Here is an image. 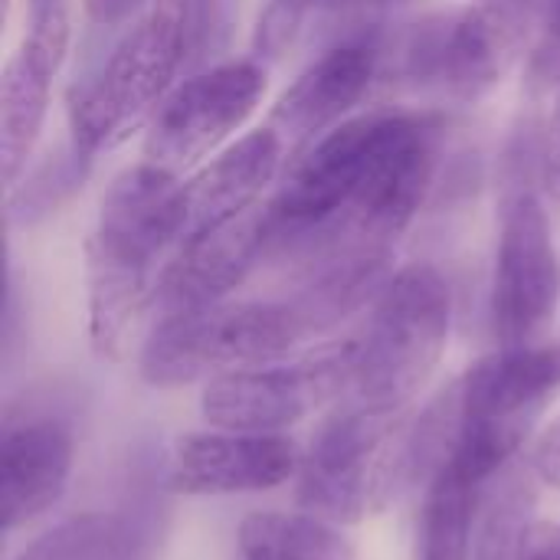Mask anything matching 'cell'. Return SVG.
<instances>
[{
	"instance_id": "cell-6",
	"label": "cell",
	"mask_w": 560,
	"mask_h": 560,
	"mask_svg": "<svg viewBox=\"0 0 560 560\" xmlns=\"http://www.w3.org/2000/svg\"><path fill=\"white\" fill-rule=\"evenodd\" d=\"M410 121V112H368L302 148L282 177L279 194L262 207L269 253L308 246L322 230H328L351 207Z\"/></svg>"
},
{
	"instance_id": "cell-10",
	"label": "cell",
	"mask_w": 560,
	"mask_h": 560,
	"mask_svg": "<svg viewBox=\"0 0 560 560\" xmlns=\"http://www.w3.org/2000/svg\"><path fill=\"white\" fill-rule=\"evenodd\" d=\"M69 49V7L66 0H43L30 7V23L3 66L0 79V158L3 184L10 187L33 154L43 131L52 82Z\"/></svg>"
},
{
	"instance_id": "cell-23",
	"label": "cell",
	"mask_w": 560,
	"mask_h": 560,
	"mask_svg": "<svg viewBox=\"0 0 560 560\" xmlns=\"http://www.w3.org/2000/svg\"><path fill=\"white\" fill-rule=\"evenodd\" d=\"M541 180L555 197H560V102L555 108L551 125H548L545 151H541Z\"/></svg>"
},
{
	"instance_id": "cell-18",
	"label": "cell",
	"mask_w": 560,
	"mask_h": 560,
	"mask_svg": "<svg viewBox=\"0 0 560 560\" xmlns=\"http://www.w3.org/2000/svg\"><path fill=\"white\" fill-rule=\"evenodd\" d=\"M16 560H131V532L118 515L89 512L49 528Z\"/></svg>"
},
{
	"instance_id": "cell-5",
	"label": "cell",
	"mask_w": 560,
	"mask_h": 560,
	"mask_svg": "<svg viewBox=\"0 0 560 560\" xmlns=\"http://www.w3.org/2000/svg\"><path fill=\"white\" fill-rule=\"evenodd\" d=\"M308 335L292 302H217L158 315L141 348V377L151 387H184L292 351Z\"/></svg>"
},
{
	"instance_id": "cell-25",
	"label": "cell",
	"mask_w": 560,
	"mask_h": 560,
	"mask_svg": "<svg viewBox=\"0 0 560 560\" xmlns=\"http://www.w3.org/2000/svg\"><path fill=\"white\" fill-rule=\"evenodd\" d=\"M541 26H545V39H548L545 59H551V66H560V0L541 3Z\"/></svg>"
},
{
	"instance_id": "cell-3",
	"label": "cell",
	"mask_w": 560,
	"mask_h": 560,
	"mask_svg": "<svg viewBox=\"0 0 560 560\" xmlns=\"http://www.w3.org/2000/svg\"><path fill=\"white\" fill-rule=\"evenodd\" d=\"M417 482H427L417 420L341 407L318 427L302 456L299 505L325 522L358 525L387 512Z\"/></svg>"
},
{
	"instance_id": "cell-7",
	"label": "cell",
	"mask_w": 560,
	"mask_h": 560,
	"mask_svg": "<svg viewBox=\"0 0 560 560\" xmlns=\"http://www.w3.org/2000/svg\"><path fill=\"white\" fill-rule=\"evenodd\" d=\"M560 266L548 210L535 187L518 184L499 213L492 328L499 348H535L555 318Z\"/></svg>"
},
{
	"instance_id": "cell-16",
	"label": "cell",
	"mask_w": 560,
	"mask_h": 560,
	"mask_svg": "<svg viewBox=\"0 0 560 560\" xmlns=\"http://www.w3.org/2000/svg\"><path fill=\"white\" fill-rule=\"evenodd\" d=\"M479 486L456 466L443 463L427 482L417 525V560H472Z\"/></svg>"
},
{
	"instance_id": "cell-26",
	"label": "cell",
	"mask_w": 560,
	"mask_h": 560,
	"mask_svg": "<svg viewBox=\"0 0 560 560\" xmlns=\"http://www.w3.org/2000/svg\"><path fill=\"white\" fill-rule=\"evenodd\" d=\"M26 3H30V7H36V3H43V0H26Z\"/></svg>"
},
{
	"instance_id": "cell-21",
	"label": "cell",
	"mask_w": 560,
	"mask_h": 560,
	"mask_svg": "<svg viewBox=\"0 0 560 560\" xmlns=\"http://www.w3.org/2000/svg\"><path fill=\"white\" fill-rule=\"evenodd\" d=\"M532 472L538 482L560 489V413L545 427L532 450Z\"/></svg>"
},
{
	"instance_id": "cell-13",
	"label": "cell",
	"mask_w": 560,
	"mask_h": 560,
	"mask_svg": "<svg viewBox=\"0 0 560 560\" xmlns=\"http://www.w3.org/2000/svg\"><path fill=\"white\" fill-rule=\"evenodd\" d=\"M381 66V49L351 39L312 59L272 105L269 128L295 148H308L341 125V118L368 95Z\"/></svg>"
},
{
	"instance_id": "cell-2",
	"label": "cell",
	"mask_w": 560,
	"mask_h": 560,
	"mask_svg": "<svg viewBox=\"0 0 560 560\" xmlns=\"http://www.w3.org/2000/svg\"><path fill=\"white\" fill-rule=\"evenodd\" d=\"M453 322V292L440 269L417 262L384 282L368 325L351 338L348 404L374 417L404 413L433 377Z\"/></svg>"
},
{
	"instance_id": "cell-4",
	"label": "cell",
	"mask_w": 560,
	"mask_h": 560,
	"mask_svg": "<svg viewBox=\"0 0 560 560\" xmlns=\"http://www.w3.org/2000/svg\"><path fill=\"white\" fill-rule=\"evenodd\" d=\"M558 384L560 348H499L476 361L450 387L453 450L446 463L482 489L518 456Z\"/></svg>"
},
{
	"instance_id": "cell-24",
	"label": "cell",
	"mask_w": 560,
	"mask_h": 560,
	"mask_svg": "<svg viewBox=\"0 0 560 560\" xmlns=\"http://www.w3.org/2000/svg\"><path fill=\"white\" fill-rule=\"evenodd\" d=\"M518 560H560V525H541L528 532Z\"/></svg>"
},
{
	"instance_id": "cell-20",
	"label": "cell",
	"mask_w": 560,
	"mask_h": 560,
	"mask_svg": "<svg viewBox=\"0 0 560 560\" xmlns=\"http://www.w3.org/2000/svg\"><path fill=\"white\" fill-rule=\"evenodd\" d=\"M532 509V495L522 482H509L499 489V495L489 505V518L482 525L479 545H472V551H479L476 560H518L528 528H525V512Z\"/></svg>"
},
{
	"instance_id": "cell-15",
	"label": "cell",
	"mask_w": 560,
	"mask_h": 560,
	"mask_svg": "<svg viewBox=\"0 0 560 560\" xmlns=\"http://www.w3.org/2000/svg\"><path fill=\"white\" fill-rule=\"evenodd\" d=\"M285 154V141L266 125L243 135L236 144L220 151L190 180H184L187 236L220 230L253 210L259 194L276 180Z\"/></svg>"
},
{
	"instance_id": "cell-1",
	"label": "cell",
	"mask_w": 560,
	"mask_h": 560,
	"mask_svg": "<svg viewBox=\"0 0 560 560\" xmlns=\"http://www.w3.org/2000/svg\"><path fill=\"white\" fill-rule=\"evenodd\" d=\"M213 0H151L102 69L69 92V135L95 158L151 121L180 69L210 36Z\"/></svg>"
},
{
	"instance_id": "cell-12",
	"label": "cell",
	"mask_w": 560,
	"mask_h": 560,
	"mask_svg": "<svg viewBox=\"0 0 560 560\" xmlns=\"http://www.w3.org/2000/svg\"><path fill=\"white\" fill-rule=\"evenodd\" d=\"M266 253L269 243L262 210H249L220 230L197 233L180 243L177 256L158 276L151 305L158 315L217 305L249 276V269Z\"/></svg>"
},
{
	"instance_id": "cell-14",
	"label": "cell",
	"mask_w": 560,
	"mask_h": 560,
	"mask_svg": "<svg viewBox=\"0 0 560 560\" xmlns=\"http://www.w3.org/2000/svg\"><path fill=\"white\" fill-rule=\"evenodd\" d=\"M72 476V433L59 417L7 420L0 436V515L16 532L49 512Z\"/></svg>"
},
{
	"instance_id": "cell-19",
	"label": "cell",
	"mask_w": 560,
	"mask_h": 560,
	"mask_svg": "<svg viewBox=\"0 0 560 560\" xmlns=\"http://www.w3.org/2000/svg\"><path fill=\"white\" fill-rule=\"evenodd\" d=\"M92 158L69 138V144L56 154H49L43 164L33 171H23L10 187H7V217L10 223L30 226L52 213L85 177Z\"/></svg>"
},
{
	"instance_id": "cell-8",
	"label": "cell",
	"mask_w": 560,
	"mask_h": 560,
	"mask_svg": "<svg viewBox=\"0 0 560 560\" xmlns=\"http://www.w3.org/2000/svg\"><path fill=\"white\" fill-rule=\"evenodd\" d=\"M351 345L318 351L295 364H259L213 377L200 394L210 427L230 433H282L348 390Z\"/></svg>"
},
{
	"instance_id": "cell-9",
	"label": "cell",
	"mask_w": 560,
	"mask_h": 560,
	"mask_svg": "<svg viewBox=\"0 0 560 560\" xmlns=\"http://www.w3.org/2000/svg\"><path fill=\"white\" fill-rule=\"evenodd\" d=\"M266 69L253 59L220 62L174 85L154 108L144 135V161L180 174L217 151L259 108Z\"/></svg>"
},
{
	"instance_id": "cell-22",
	"label": "cell",
	"mask_w": 560,
	"mask_h": 560,
	"mask_svg": "<svg viewBox=\"0 0 560 560\" xmlns=\"http://www.w3.org/2000/svg\"><path fill=\"white\" fill-rule=\"evenodd\" d=\"M151 0H85V13L98 26H118L128 16L141 13Z\"/></svg>"
},
{
	"instance_id": "cell-17",
	"label": "cell",
	"mask_w": 560,
	"mask_h": 560,
	"mask_svg": "<svg viewBox=\"0 0 560 560\" xmlns=\"http://www.w3.org/2000/svg\"><path fill=\"white\" fill-rule=\"evenodd\" d=\"M243 560H358L351 541L318 515L256 512L240 525Z\"/></svg>"
},
{
	"instance_id": "cell-11",
	"label": "cell",
	"mask_w": 560,
	"mask_h": 560,
	"mask_svg": "<svg viewBox=\"0 0 560 560\" xmlns=\"http://www.w3.org/2000/svg\"><path fill=\"white\" fill-rule=\"evenodd\" d=\"M302 466L295 443L279 433L180 436L164 463V489L177 495H246L289 482Z\"/></svg>"
}]
</instances>
